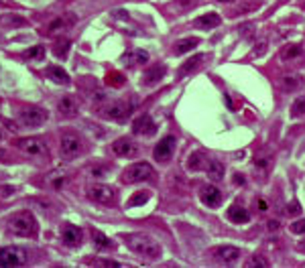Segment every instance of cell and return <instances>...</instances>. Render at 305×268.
<instances>
[{
    "label": "cell",
    "instance_id": "obj_12",
    "mask_svg": "<svg viewBox=\"0 0 305 268\" xmlns=\"http://www.w3.org/2000/svg\"><path fill=\"white\" fill-rule=\"evenodd\" d=\"M175 146H177L175 136H165V138L157 144V148H155V159L161 161V163H167L171 156H173V152H175Z\"/></svg>",
    "mask_w": 305,
    "mask_h": 268
},
{
    "label": "cell",
    "instance_id": "obj_28",
    "mask_svg": "<svg viewBox=\"0 0 305 268\" xmlns=\"http://www.w3.org/2000/svg\"><path fill=\"white\" fill-rule=\"evenodd\" d=\"M303 85V79L299 75H285L283 77V87L287 89V92H295V89H299Z\"/></svg>",
    "mask_w": 305,
    "mask_h": 268
},
{
    "label": "cell",
    "instance_id": "obj_35",
    "mask_svg": "<svg viewBox=\"0 0 305 268\" xmlns=\"http://www.w3.org/2000/svg\"><path fill=\"white\" fill-rule=\"evenodd\" d=\"M147 201H149V193H137L133 199L128 201V205L135 207V205H139V203H147Z\"/></svg>",
    "mask_w": 305,
    "mask_h": 268
},
{
    "label": "cell",
    "instance_id": "obj_34",
    "mask_svg": "<svg viewBox=\"0 0 305 268\" xmlns=\"http://www.w3.org/2000/svg\"><path fill=\"white\" fill-rule=\"evenodd\" d=\"M248 268H254V266H260V268H267L269 266V262L260 256V254H256V256H252L250 260H248V264H246Z\"/></svg>",
    "mask_w": 305,
    "mask_h": 268
},
{
    "label": "cell",
    "instance_id": "obj_27",
    "mask_svg": "<svg viewBox=\"0 0 305 268\" xmlns=\"http://www.w3.org/2000/svg\"><path fill=\"white\" fill-rule=\"evenodd\" d=\"M47 77H51L55 83H59V85H68L70 83V75H68V71L65 69H61V67H49L47 69Z\"/></svg>",
    "mask_w": 305,
    "mask_h": 268
},
{
    "label": "cell",
    "instance_id": "obj_31",
    "mask_svg": "<svg viewBox=\"0 0 305 268\" xmlns=\"http://www.w3.org/2000/svg\"><path fill=\"white\" fill-rule=\"evenodd\" d=\"M283 59H295V57H301L303 55V51H301V47H299V45H291V47H285V49H283Z\"/></svg>",
    "mask_w": 305,
    "mask_h": 268
},
{
    "label": "cell",
    "instance_id": "obj_32",
    "mask_svg": "<svg viewBox=\"0 0 305 268\" xmlns=\"http://www.w3.org/2000/svg\"><path fill=\"white\" fill-rule=\"evenodd\" d=\"M70 47H72V43L68 41V39H61V41H57L55 43V55L57 57H65V55H68V51H70Z\"/></svg>",
    "mask_w": 305,
    "mask_h": 268
},
{
    "label": "cell",
    "instance_id": "obj_37",
    "mask_svg": "<svg viewBox=\"0 0 305 268\" xmlns=\"http://www.w3.org/2000/svg\"><path fill=\"white\" fill-rule=\"evenodd\" d=\"M94 238H96V242H98L100 246H104V248H108V246H110V242H106V238H104L100 232H94Z\"/></svg>",
    "mask_w": 305,
    "mask_h": 268
},
{
    "label": "cell",
    "instance_id": "obj_25",
    "mask_svg": "<svg viewBox=\"0 0 305 268\" xmlns=\"http://www.w3.org/2000/svg\"><path fill=\"white\" fill-rule=\"evenodd\" d=\"M204 59H206V55H195V57H191L189 61H185L183 65H181V69H179V77H185L187 73H191V71H195L198 67L204 63Z\"/></svg>",
    "mask_w": 305,
    "mask_h": 268
},
{
    "label": "cell",
    "instance_id": "obj_41",
    "mask_svg": "<svg viewBox=\"0 0 305 268\" xmlns=\"http://www.w3.org/2000/svg\"><path fill=\"white\" fill-rule=\"evenodd\" d=\"M4 154H6V152H4V148L0 146V159H4Z\"/></svg>",
    "mask_w": 305,
    "mask_h": 268
},
{
    "label": "cell",
    "instance_id": "obj_1",
    "mask_svg": "<svg viewBox=\"0 0 305 268\" xmlns=\"http://www.w3.org/2000/svg\"><path fill=\"white\" fill-rule=\"evenodd\" d=\"M124 244L135 254H139V256H143L147 260H157L161 256V246L152 240L151 236H147V234H141V232L126 234L124 236Z\"/></svg>",
    "mask_w": 305,
    "mask_h": 268
},
{
    "label": "cell",
    "instance_id": "obj_26",
    "mask_svg": "<svg viewBox=\"0 0 305 268\" xmlns=\"http://www.w3.org/2000/svg\"><path fill=\"white\" fill-rule=\"evenodd\" d=\"M206 173H208V177L212 179V181H222V179H224V165L214 161V159H210Z\"/></svg>",
    "mask_w": 305,
    "mask_h": 268
},
{
    "label": "cell",
    "instance_id": "obj_38",
    "mask_svg": "<svg viewBox=\"0 0 305 268\" xmlns=\"http://www.w3.org/2000/svg\"><path fill=\"white\" fill-rule=\"evenodd\" d=\"M94 264H98V266H124V264L114 262V260H98V262H94Z\"/></svg>",
    "mask_w": 305,
    "mask_h": 268
},
{
    "label": "cell",
    "instance_id": "obj_19",
    "mask_svg": "<svg viewBox=\"0 0 305 268\" xmlns=\"http://www.w3.org/2000/svg\"><path fill=\"white\" fill-rule=\"evenodd\" d=\"M165 65H152V67H149V69L145 71V75H143V83L145 85H155V83H159L163 77H165Z\"/></svg>",
    "mask_w": 305,
    "mask_h": 268
},
{
    "label": "cell",
    "instance_id": "obj_40",
    "mask_svg": "<svg viewBox=\"0 0 305 268\" xmlns=\"http://www.w3.org/2000/svg\"><path fill=\"white\" fill-rule=\"evenodd\" d=\"M297 211H299V207H297V203H293L291 205V213H297Z\"/></svg>",
    "mask_w": 305,
    "mask_h": 268
},
{
    "label": "cell",
    "instance_id": "obj_16",
    "mask_svg": "<svg viewBox=\"0 0 305 268\" xmlns=\"http://www.w3.org/2000/svg\"><path fill=\"white\" fill-rule=\"evenodd\" d=\"M61 240L68 246H72V248H76V246L81 244V230L68 223V226H63V230H61Z\"/></svg>",
    "mask_w": 305,
    "mask_h": 268
},
{
    "label": "cell",
    "instance_id": "obj_6",
    "mask_svg": "<svg viewBox=\"0 0 305 268\" xmlns=\"http://www.w3.org/2000/svg\"><path fill=\"white\" fill-rule=\"evenodd\" d=\"M212 262L214 264H220V266H232L240 260V250L236 246H218L210 252Z\"/></svg>",
    "mask_w": 305,
    "mask_h": 268
},
{
    "label": "cell",
    "instance_id": "obj_14",
    "mask_svg": "<svg viewBox=\"0 0 305 268\" xmlns=\"http://www.w3.org/2000/svg\"><path fill=\"white\" fill-rule=\"evenodd\" d=\"M133 130H135V134H139V136H151V134L157 132V124H155V120H152L149 114H143L141 118L135 120Z\"/></svg>",
    "mask_w": 305,
    "mask_h": 268
},
{
    "label": "cell",
    "instance_id": "obj_17",
    "mask_svg": "<svg viewBox=\"0 0 305 268\" xmlns=\"http://www.w3.org/2000/svg\"><path fill=\"white\" fill-rule=\"evenodd\" d=\"M220 22H222V16H220V14L208 12V14H202V16L195 18L193 25L198 27V29H202V31H210V29H216L218 25H220Z\"/></svg>",
    "mask_w": 305,
    "mask_h": 268
},
{
    "label": "cell",
    "instance_id": "obj_36",
    "mask_svg": "<svg viewBox=\"0 0 305 268\" xmlns=\"http://www.w3.org/2000/svg\"><path fill=\"white\" fill-rule=\"evenodd\" d=\"M291 232L293 234H305V219H299V221L291 223Z\"/></svg>",
    "mask_w": 305,
    "mask_h": 268
},
{
    "label": "cell",
    "instance_id": "obj_39",
    "mask_svg": "<svg viewBox=\"0 0 305 268\" xmlns=\"http://www.w3.org/2000/svg\"><path fill=\"white\" fill-rule=\"evenodd\" d=\"M269 228H271V230H277V228H279L277 221H269Z\"/></svg>",
    "mask_w": 305,
    "mask_h": 268
},
{
    "label": "cell",
    "instance_id": "obj_5",
    "mask_svg": "<svg viewBox=\"0 0 305 268\" xmlns=\"http://www.w3.org/2000/svg\"><path fill=\"white\" fill-rule=\"evenodd\" d=\"M152 167L149 163H135V165H130L122 171V183H128V185H133V183H143V181H149V179L152 177Z\"/></svg>",
    "mask_w": 305,
    "mask_h": 268
},
{
    "label": "cell",
    "instance_id": "obj_33",
    "mask_svg": "<svg viewBox=\"0 0 305 268\" xmlns=\"http://www.w3.org/2000/svg\"><path fill=\"white\" fill-rule=\"evenodd\" d=\"M291 116H293V118L305 116V98H297V100L293 102V108H291Z\"/></svg>",
    "mask_w": 305,
    "mask_h": 268
},
{
    "label": "cell",
    "instance_id": "obj_11",
    "mask_svg": "<svg viewBox=\"0 0 305 268\" xmlns=\"http://www.w3.org/2000/svg\"><path fill=\"white\" fill-rule=\"evenodd\" d=\"M112 152H114L116 156H122V159H130V156H135V154L139 152V146H137V142H135L133 138L122 136V138H118V140L112 144Z\"/></svg>",
    "mask_w": 305,
    "mask_h": 268
},
{
    "label": "cell",
    "instance_id": "obj_42",
    "mask_svg": "<svg viewBox=\"0 0 305 268\" xmlns=\"http://www.w3.org/2000/svg\"><path fill=\"white\" fill-rule=\"evenodd\" d=\"M299 250H301V252H305V242H301V244H299Z\"/></svg>",
    "mask_w": 305,
    "mask_h": 268
},
{
    "label": "cell",
    "instance_id": "obj_15",
    "mask_svg": "<svg viewBox=\"0 0 305 268\" xmlns=\"http://www.w3.org/2000/svg\"><path fill=\"white\" fill-rule=\"evenodd\" d=\"M57 110H59V114H61V116L74 118V116H77V112H79V104H77V100H76V98H72V96H65V98H61V100H59Z\"/></svg>",
    "mask_w": 305,
    "mask_h": 268
},
{
    "label": "cell",
    "instance_id": "obj_22",
    "mask_svg": "<svg viewBox=\"0 0 305 268\" xmlns=\"http://www.w3.org/2000/svg\"><path fill=\"white\" fill-rule=\"evenodd\" d=\"M72 22H74V16H63V18L51 20V25L47 27V35H57V33H61L65 29H70Z\"/></svg>",
    "mask_w": 305,
    "mask_h": 268
},
{
    "label": "cell",
    "instance_id": "obj_13",
    "mask_svg": "<svg viewBox=\"0 0 305 268\" xmlns=\"http://www.w3.org/2000/svg\"><path fill=\"white\" fill-rule=\"evenodd\" d=\"M200 199H202V203H204V205L216 209V207H220V203H222V199H224V197H222V191L218 189V187L208 185V187H202V191H200Z\"/></svg>",
    "mask_w": 305,
    "mask_h": 268
},
{
    "label": "cell",
    "instance_id": "obj_4",
    "mask_svg": "<svg viewBox=\"0 0 305 268\" xmlns=\"http://www.w3.org/2000/svg\"><path fill=\"white\" fill-rule=\"evenodd\" d=\"M83 140L74 132H65L61 140H59V152L65 161H72V159H77V156L83 152Z\"/></svg>",
    "mask_w": 305,
    "mask_h": 268
},
{
    "label": "cell",
    "instance_id": "obj_29",
    "mask_svg": "<svg viewBox=\"0 0 305 268\" xmlns=\"http://www.w3.org/2000/svg\"><path fill=\"white\" fill-rule=\"evenodd\" d=\"M106 83L110 85V87H122L126 83V77L120 71H110V73L106 75Z\"/></svg>",
    "mask_w": 305,
    "mask_h": 268
},
{
    "label": "cell",
    "instance_id": "obj_24",
    "mask_svg": "<svg viewBox=\"0 0 305 268\" xmlns=\"http://www.w3.org/2000/svg\"><path fill=\"white\" fill-rule=\"evenodd\" d=\"M228 219H230L232 223H246V221L250 219V213H248L244 207H240V205H232V207L228 209Z\"/></svg>",
    "mask_w": 305,
    "mask_h": 268
},
{
    "label": "cell",
    "instance_id": "obj_2",
    "mask_svg": "<svg viewBox=\"0 0 305 268\" xmlns=\"http://www.w3.org/2000/svg\"><path fill=\"white\" fill-rule=\"evenodd\" d=\"M8 230L20 238H35L39 232V223L31 211H16L8 217Z\"/></svg>",
    "mask_w": 305,
    "mask_h": 268
},
{
    "label": "cell",
    "instance_id": "obj_9",
    "mask_svg": "<svg viewBox=\"0 0 305 268\" xmlns=\"http://www.w3.org/2000/svg\"><path fill=\"white\" fill-rule=\"evenodd\" d=\"M49 118L47 114V110H43V108H25L23 112H20V124L27 126V128H39L41 124H45Z\"/></svg>",
    "mask_w": 305,
    "mask_h": 268
},
{
    "label": "cell",
    "instance_id": "obj_43",
    "mask_svg": "<svg viewBox=\"0 0 305 268\" xmlns=\"http://www.w3.org/2000/svg\"><path fill=\"white\" fill-rule=\"evenodd\" d=\"M218 2H236V0H218Z\"/></svg>",
    "mask_w": 305,
    "mask_h": 268
},
{
    "label": "cell",
    "instance_id": "obj_10",
    "mask_svg": "<svg viewBox=\"0 0 305 268\" xmlns=\"http://www.w3.org/2000/svg\"><path fill=\"white\" fill-rule=\"evenodd\" d=\"M18 148L23 150L25 154H31V156H47V142L39 138V136H29V138H20L18 142Z\"/></svg>",
    "mask_w": 305,
    "mask_h": 268
},
{
    "label": "cell",
    "instance_id": "obj_7",
    "mask_svg": "<svg viewBox=\"0 0 305 268\" xmlns=\"http://www.w3.org/2000/svg\"><path fill=\"white\" fill-rule=\"evenodd\" d=\"M88 199L98 205H112L116 201V191L110 185H90L88 187Z\"/></svg>",
    "mask_w": 305,
    "mask_h": 268
},
{
    "label": "cell",
    "instance_id": "obj_8",
    "mask_svg": "<svg viewBox=\"0 0 305 268\" xmlns=\"http://www.w3.org/2000/svg\"><path fill=\"white\" fill-rule=\"evenodd\" d=\"M130 112H133V104L126 100H116V102H110L102 108V116L110 118V120H124L130 116Z\"/></svg>",
    "mask_w": 305,
    "mask_h": 268
},
{
    "label": "cell",
    "instance_id": "obj_3",
    "mask_svg": "<svg viewBox=\"0 0 305 268\" xmlns=\"http://www.w3.org/2000/svg\"><path fill=\"white\" fill-rule=\"evenodd\" d=\"M29 262V252L20 246H6L0 248V266L2 268H16V266H25Z\"/></svg>",
    "mask_w": 305,
    "mask_h": 268
},
{
    "label": "cell",
    "instance_id": "obj_18",
    "mask_svg": "<svg viewBox=\"0 0 305 268\" xmlns=\"http://www.w3.org/2000/svg\"><path fill=\"white\" fill-rule=\"evenodd\" d=\"M124 65L128 67H139V65H145L149 61V53L143 51V49H133V51H126L124 57H122Z\"/></svg>",
    "mask_w": 305,
    "mask_h": 268
},
{
    "label": "cell",
    "instance_id": "obj_23",
    "mask_svg": "<svg viewBox=\"0 0 305 268\" xmlns=\"http://www.w3.org/2000/svg\"><path fill=\"white\" fill-rule=\"evenodd\" d=\"M198 4H200V0H173L169 6H171V10L175 12V14H185L191 8L198 6Z\"/></svg>",
    "mask_w": 305,
    "mask_h": 268
},
{
    "label": "cell",
    "instance_id": "obj_20",
    "mask_svg": "<svg viewBox=\"0 0 305 268\" xmlns=\"http://www.w3.org/2000/svg\"><path fill=\"white\" fill-rule=\"evenodd\" d=\"M210 163V156L202 154V152H193L187 156V169L189 171H206Z\"/></svg>",
    "mask_w": 305,
    "mask_h": 268
},
{
    "label": "cell",
    "instance_id": "obj_21",
    "mask_svg": "<svg viewBox=\"0 0 305 268\" xmlns=\"http://www.w3.org/2000/svg\"><path fill=\"white\" fill-rule=\"evenodd\" d=\"M200 45V39L195 37H187V39H181L175 43V47H173V53L175 55H183V53H189L191 49H195Z\"/></svg>",
    "mask_w": 305,
    "mask_h": 268
},
{
    "label": "cell",
    "instance_id": "obj_30",
    "mask_svg": "<svg viewBox=\"0 0 305 268\" xmlns=\"http://www.w3.org/2000/svg\"><path fill=\"white\" fill-rule=\"evenodd\" d=\"M25 57L31 59V61H41L43 57H45V47H43V45H37V47L29 49V51L25 53Z\"/></svg>",
    "mask_w": 305,
    "mask_h": 268
}]
</instances>
